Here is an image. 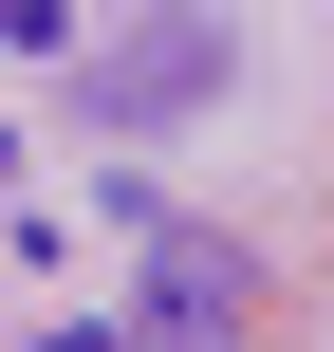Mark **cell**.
<instances>
[{
  "mask_svg": "<svg viewBox=\"0 0 334 352\" xmlns=\"http://www.w3.org/2000/svg\"><path fill=\"white\" fill-rule=\"evenodd\" d=\"M242 93V19H112L93 56H74V111L93 130H186V111H223Z\"/></svg>",
  "mask_w": 334,
  "mask_h": 352,
  "instance_id": "1",
  "label": "cell"
},
{
  "mask_svg": "<svg viewBox=\"0 0 334 352\" xmlns=\"http://www.w3.org/2000/svg\"><path fill=\"white\" fill-rule=\"evenodd\" d=\"M130 260H149V297H130V352H242V316H260V260L223 241V223H130Z\"/></svg>",
  "mask_w": 334,
  "mask_h": 352,
  "instance_id": "2",
  "label": "cell"
},
{
  "mask_svg": "<svg viewBox=\"0 0 334 352\" xmlns=\"http://www.w3.org/2000/svg\"><path fill=\"white\" fill-rule=\"evenodd\" d=\"M37 352H130V334H37Z\"/></svg>",
  "mask_w": 334,
  "mask_h": 352,
  "instance_id": "3",
  "label": "cell"
}]
</instances>
